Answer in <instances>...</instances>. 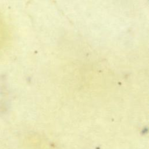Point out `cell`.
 Wrapping results in <instances>:
<instances>
[{"label": "cell", "mask_w": 149, "mask_h": 149, "mask_svg": "<svg viewBox=\"0 0 149 149\" xmlns=\"http://www.w3.org/2000/svg\"><path fill=\"white\" fill-rule=\"evenodd\" d=\"M6 38V29L5 22L0 14V49L3 47Z\"/></svg>", "instance_id": "obj_1"}]
</instances>
